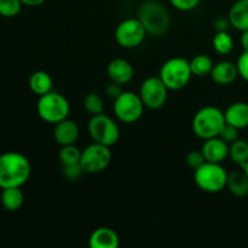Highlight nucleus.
Returning a JSON list of instances; mask_svg holds the SVG:
<instances>
[{
    "label": "nucleus",
    "instance_id": "22",
    "mask_svg": "<svg viewBox=\"0 0 248 248\" xmlns=\"http://www.w3.org/2000/svg\"><path fill=\"white\" fill-rule=\"evenodd\" d=\"M212 45L216 52L227 56L234 50V39L228 33V31H217L212 39Z\"/></svg>",
    "mask_w": 248,
    "mask_h": 248
},
{
    "label": "nucleus",
    "instance_id": "31",
    "mask_svg": "<svg viewBox=\"0 0 248 248\" xmlns=\"http://www.w3.org/2000/svg\"><path fill=\"white\" fill-rule=\"evenodd\" d=\"M84 172V169H82L80 164L63 166V176L67 179H69V181H77V179H79L81 177V174Z\"/></svg>",
    "mask_w": 248,
    "mask_h": 248
},
{
    "label": "nucleus",
    "instance_id": "5",
    "mask_svg": "<svg viewBox=\"0 0 248 248\" xmlns=\"http://www.w3.org/2000/svg\"><path fill=\"white\" fill-rule=\"evenodd\" d=\"M159 77L171 91L184 89L193 77L190 61L183 57L170 58L160 68Z\"/></svg>",
    "mask_w": 248,
    "mask_h": 248
},
{
    "label": "nucleus",
    "instance_id": "17",
    "mask_svg": "<svg viewBox=\"0 0 248 248\" xmlns=\"http://www.w3.org/2000/svg\"><path fill=\"white\" fill-rule=\"evenodd\" d=\"M224 116L227 124L239 130L248 127V103L246 102L232 103L224 111Z\"/></svg>",
    "mask_w": 248,
    "mask_h": 248
},
{
    "label": "nucleus",
    "instance_id": "4",
    "mask_svg": "<svg viewBox=\"0 0 248 248\" xmlns=\"http://www.w3.org/2000/svg\"><path fill=\"white\" fill-rule=\"evenodd\" d=\"M228 172L222 164L205 161L194 171V181L200 190L208 194L220 193L227 188Z\"/></svg>",
    "mask_w": 248,
    "mask_h": 248
},
{
    "label": "nucleus",
    "instance_id": "11",
    "mask_svg": "<svg viewBox=\"0 0 248 248\" xmlns=\"http://www.w3.org/2000/svg\"><path fill=\"white\" fill-rule=\"evenodd\" d=\"M147 31L138 18H126L115 29V40L121 47L135 48L144 41Z\"/></svg>",
    "mask_w": 248,
    "mask_h": 248
},
{
    "label": "nucleus",
    "instance_id": "23",
    "mask_svg": "<svg viewBox=\"0 0 248 248\" xmlns=\"http://www.w3.org/2000/svg\"><path fill=\"white\" fill-rule=\"evenodd\" d=\"M213 65V60L207 55H198L190 61V69L194 77L201 78L210 75Z\"/></svg>",
    "mask_w": 248,
    "mask_h": 248
},
{
    "label": "nucleus",
    "instance_id": "15",
    "mask_svg": "<svg viewBox=\"0 0 248 248\" xmlns=\"http://www.w3.org/2000/svg\"><path fill=\"white\" fill-rule=\"evenodd\" d=\"M210 75L217 85L227 86L237 79L239 70H237L236 63L230 62V61H220V62L215 63Z\"/></svg>",
    "mask_w": 248,
    "mask_h": 248
},
{
    "label": "nucleus",
    "instance_id": "20",
    "mask_svg": "<svg viewBox=\"0 0 248 248\" xmlns=\"http://www.w3.org/2000/svg\"><path fill=\"white\" fill-rule=\"evenodd\" d=\"M29 87L33 93L40 97L52 91L53 80L47 72L38 70V72H34L29 78Z\"/></svg>",
    "mask_w": 248,
    "mask_h": 248
},
{
    "label": "nucleus",
    "instance_id": "13",
    "mask_svg": "<svg viewBox=\"0 0 248 248\" xmlns=\"http://www.w3.org/2000/svg\"><path fill=\"white\" fill-rule=\"evenodd\" d=\"M201 152L206 161L222 164L227 157H229V144L220 137H213L203 140Z\"/></svg>",
    "mask_w": 248,
    "mask_h": 248
},
{
    "label": "nucleus",
    "instance_id": "14",
    "mask_svg": "<svg viewBox=\"0 0 248 248\" xmlns=\"http://www.w3.org/2000/svg\"><path fill=\"white\" fill-rule=\"evenodd\" d=\"M80 135L79 126L77 123L70 119H64V120L60 121V123L55 124L53 127V138H55L56 143L60 144L61 147L68 144H75Z\"/></svg>",
    "mask_w": 248,
    "mask_h": 248
},
{
    "label": "nucleus",
    "instance_id": "19",
    "mask_svg": "<svg viewBox=\"0 0 248 248\" xmlns=\"http://www.w3.org/2000/svg\"><path fill=\"white\" fill-rule=\"evenodd\" d=\"M227 188L236 198L248 195V177L244 170H234L228 174Z\"/></svg>",
    "mask_w": 248,
    "mask_h": 248
},
{
    "label": "nucleus",
    "instance_id": "28",
    "mask_svg": "<svg viewBox=\"0 0 248 248\" xmlns=\"http://www.w3.org/2000/svg\"><path fill=\"white\" fill-rule=\"evenodd\" d=\"M170 4L179 11H193L200 5L201 0H169Z\"/></svg>",
    "mask_w": 248,
    "mask_h": 248
},
{
    "label": "nucleus",
    "instance_id": "3",
    "mask_svg": "<svg viewBox=\"0 0 248 248\" xmlns=\"http://www.w3.org/2000/svg\"><path fill=\"white\" fill-rule=\"evenodd\" d=\"M224 111L217 107L207 106L199 109L193 118V131L200 140H206L213 137H219L224 128Z\"/></svg>",
    "mask_w": 248,
    "mask_h": 248
},
{
    "label": "nucleus",
    "instance_id": "32",
    "mask_svg": "<svg viewBox=\"0 0 248 248\" xmlns=\"http://www.w3.org/2000/svg\"><path fill=\"white\" fill-rule=\"evenodd\" d=\"M236 67L239 70V77H241L245 81L248 82V51H244L239 56Z\"/></svg>",
    "mask_w": 248,
    "mask_h": 248
},
{
    "label": "nucleus",
    "instance_id": "24",
    "mask_svg": "<svg viewBox=\"0 0 248 248\" xmlns=\"http://www.w3.org/2000/svg\"><path fill=\"white\" fill-rule=\"evenodd\" d=\"M229 157L234 164L242 167L248 161V142L237 140L229 145Z\"/></svg>",
    "mask_w": 248,
    "mask_h": 248
},
{
    "label": "nucleus",
    "instance_id": "6",
    "mask_svg": "<svg viewBox=\"0 0 248 248\" xmlns=\"http://www.w3.org/2000/svg\"><path fill=\"white\" fill-rule=\"evenodd\" d=\"M36 110L41 120L55 125L69 116L70 104L62 93L50 91L39 97Z\"/></svg>",
    "mask_w": 248,
    "mask_h": 248
},
{
    "label": "nucleus",
    "instance_id": "21",
    "mask_svg": "<svg viewBox=\"0 0 248 248\" xmlns=\"http://www.w3.org/2000/svg\"><path fill=\"white\" fill-rule=\"evenodd\" d=\"M1 205L9 212H15L19 210L23 205L24 195L21 188H6L2 189L1 193Z\"/></svg>",
    "mask_w": 248,
    "mask_h": 248
},
{
    "label": "nucleus",
    "instance_id": "35",
    "mask_svg": "<svg viewBox=\"0 0 248 248\" xmlns=\"http://www.w3.org/2000/svg\"><path fill=\"white\" fill-rule=\"evenodd\" d=\"M240 43H241L244 51H248V29L241 31V38H240Z\"/></svg>",
    "mask_w": 248,
    "mask_h": 248
},
{
    "label": "nucleus",
    "instance_id": "12",
    "mask_svg": "<svg viewBox=\"0 0 248 248\" xmlns=\"http://www.w3.org/2000/svg\"><path fill=\"white\" fill-rule=\"evenodd\" d=\"M107 73L110 81L118 82L120 85H127L132 81L135 77V69L132 64L125 58H114L107 67Z\"/></svg>",
    "mask_w": 248,
    "mask_h": 248
},
{
    "label": "nucleus",
    "instance_id": "1",
    "mask_svg": "<svg viewBox=\"0 0 248 248\" xmlns=\"http://www.w3.org/2000/svg\"><path fill=\"white\" fill-rule=\"evenodd\" d=\"M31 173L29 160L16 152L0 155V188H21Z\"/></svg>",
    "mask_w": 248,
    "mask_h": 248
},
{
    "label": "nucleus",
    "instance_id": "37",
    "mask_svg": "<svg viewBox=\"0 0 248 248\" xmlns=\"http://www.w3.org/2000/svg\"><path fill=\"white\" fill-rule=\"evenodd\" d=\"M241 169L244 170V171H245V173H246V174H247V177H248V161L246 162V164L244 165V166L241 167Z\"/></svg>",
    "mask_w": 248,
    "mask_h": 248
},
{
    "label": "nucleus",
    "instance_id": "25",
    "mask_svg": "<svg viewBox=\"0 0 248 248\" xmlns=\"http://www.w3.org/2000/svg\"><path fill=\"white\" fill-rule=\"evenodd\" d=\"M81 152L82 150H80L75 144L63 145V147L61 148L60 153H58V159H60L62 166L80 164Z\"/></svg>",
    "mask_w": 248,
    "mask_h": 248
},
{
    "label": "nucleus",
    "instance_id": "36",
    "mask_svg": "<svg viewBox=\"0 0 248 248\" xmlns=\"http://www.w3.org/2000/svg\"><path fill=\"white\" fill-rule=\"evenodd\" d=\"M22 4L26 5V6H31V7H35V6H40L43 5L46 0H21Z\"/></svg>",
    "mask_w": 248,
    "mask_h": 248
},
{
    "label": "nucleus",
    "instance_id": "8",
    "mask_svg": "<svg viewBox=\"0 0 248 248\" xmlns=\"http://www.w3.org/2000/svg\"><path fill=\"white\" fill-rule=\"evenodd\" d=\"M144 108L140 94L132 91H124L118 98L114 99V114L121 123H137L142 118Z\"/></svg>",
    "mask_w": 248,
    "mask_h": 248
},
{
    "label": "nucleus",
    "instance_id": "26",
    "mask_svg": "<svg viewBox=\"0 0 248 248\" xmlns=\"http://www.w3.org/2000/svg\"><path fill=\"white\" fill-rule=\"evenodd\" d=\"M84 108L90 115H98V114H103L104 111V101L98 93H91L86 94L84 98Z\"/></svg>",
    "mask_w": 248,
    "mask_h": 248
},
{
    "label": "nucleus",
    "instance_id": "7",
    "mask_svg": "<svg viewBox=\"0 0 248 248\" xmlns=\"http://www.w3.org/2000/svg\"><path fill=\"white\" fill-rule=\"evenodd\" d=\"M87 128L93 142L107 147H113L120 138V128L118 124L106 114L92 116Z\"/></svg>",
    "mask_w": 248,
    "mask_h": 248
},
{
    "label": "nucleus",
    "instance_id": "27",
    "mask_svg": "<svg viewBox=\"0 0 248 248\" xmlns=\"http://www.w3.org/2000/svg\"><path fill=\"white\" fill-rule=\"evenodd\" d=\"M21 0H0V16L11 18L17 16L22 9Z\"/></svg>",
    "mask_w": 248,
    "mask_h": 248
},
{
    "label": "nucleus",
    "instance_id": "29",
    "mask_svg": "<svg viewBox=\"0 0 248 248\" xmlns=\"http://www.w3.org/2000/svg\"><path fill=\"white\" fill-rule=\"evenodd\" d=\"M205 157H203V154L201 150H191V152L188 153L186 155V164L190 167L191 170L195 171L196 169L201 166V165L205 162Z\"/></svg>",
    "mask_w": 248,
    "mask_h": 248
},
{
    "label": "nucleus",
    "instance_id": "33",
    "mask_svg": "<svg viewBox=\"0 0 248 248\" xmlns=\"http://www.w3.org/2000/svg\"><path fill=\"white\" fill-rule=\"evenodd\" d=\"M123 85L118 84V82H114L111 81L110 84L108 85V86L106 87V93L107 96L109 97V98L111 99H115L118 98L119 96H120L121 93H123Z\"/></svg>",
    "mask_w": 248,
    "mask_h": 248
},
{
    "label": "nucleus",
    "instance_id": "16",
    "mask_svg": "<svg viewBox=\"0 0 248 248\" xmlns=\"http://www.w3.org/2000/svg\"><path fill=\"white\" fill-rule=\"evenodd\" d=\"M89 246L91 248H118L120 246V239L115 230L102 227L93 230L90 235Z\"/></svg>",
    "mask_w": 248,
    "mask_h": 248
},
{
    "label": "nucleus",
    "instance_id": "34",
    "mask_svg": "<svg viewBox=\"0 0 248 248\" xmlns=\"http://www.w3.org/2000/svg\"><path fill=\"white\" fill-rule=\"evenodd\" d=\"M217 26V31H228V27L230 26L229 19H224V18H219L216 23Z\"/></svg>",
    "mask_w": 248,
    "mask_h": 248
},
{
    "label": "nucleus",
    "instance_id": "2",
    "mask_svg": "<svg viewBox=\"0 0 248 248\" xmlns=\"http://www.w3.org/2000/svg\"><path fill=\"white\" fill-rule=\"evenodd\" d=\"M138 19L142 22L148 35H165L171 28V15L166 5L159 0H145L138 9Z\"/></svg>",
    "mask_w": 248,
    "mask_h": 248
},
{
    "label": "nucleus",
    "instance_id": "18",
    "mask_svg": "<svg viewBox=\"0 0 248 248\" xmlns=\"http://www.w3.org/2000/svg\"><path fill=\"white\" fill-rule=\"evenodd\" d=\"M228 19L230 26L236 31H244L248 29V0H236L230 6Z\"/></svg>",
    "mask_w": 248,
    "mask_h": 248
},
{
    "label": "nucleus",
    "instance_id": "9",
    "mask_svg": "<svg viewBox=\"0 0 248 248\" xmlns=\"http://www.w3.org/2000/svg\"><path fill=\"white\" fill-rule=\"evenodd\" d=\"M111 161L110 147L93 142L81 152L80 165L86 173H99L109 166Z\"/></svg>",
    "mask_w": 248,
    "mask_h": 248
},
{
    "label": "nucleus",
    "instance_id": "30",
    "mask_svg": "<svg viewBox=\"0 0 248 248\" xmlns=\"http://www.w3.org/2000/svg\"><path fill=\"white\" fill-rule=\"evenodd\" d=\"M239 128L229 125V124H225L224 128H223L222 132H220L219 137L230 145L232 143H234L235 140H239Z\"/></svg>",
    "mask_w": 248,
    "mask_h": 248
},
{
    "label": "nucleus",
    "instance_id": "10",
    "mask_svg": "<svg viewBox=\"0 0 248 248\" xmlns=\"http://www.w3.org/2000/svg\"><path fill=\"white\" fill-rule=\"evenodd\" d=\"M169 87L165 85L161 78L149 77L142 82L138 94L145 108L156 110L165 106L169 97Z\"/></svg>",
    "mask_w": 248,
    "mask_h": 248
}]
</instances>
